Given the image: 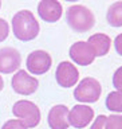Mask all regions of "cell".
<instances>
[{"label": "cell", "mask_w": 122, "mask_h": 129, "mask_svg": "<svg viewBox=\"0 0 122 129\" xmlns=\"http://www.w3.org/2000/svg\"><path fill=\"white\" fill-rule=\"evenodd\" d=\"M0 8H2V0H0Z\"/></svg>", "instance_id": "cell-24"}, {"label": "cell", "mask_w": 122, "mask_h": 129, "mask_svg": "<svg viewBox=\"0 0 122 129\" xmlns=\"http://www.w3.org/2000/svg\"><path fill=\"white\" fill-rule=\"evenodd\" d=\"M106 118H107V117H106V116H103V114L98 116V117L95 118V121L93 122V125H91V128H90V129H105Z\"/></svg>", "instance_id": "cell-20"}, {"label": "cell", "mask_w": 122, "mask_h": 129, "mask_svg": "<svg viewBox=\"0 0 122 129\" xmlns=\"http://www.w3.org/2000/svg\"><path fill=\"white\" fill-rule=\"evenodd\" d=\"M87 43L93 47L95 56H105L110 50L111 39L106 34H94L89 38Z\"/></svg>", "instance_id": "cell-13"}, {"label": "cell", "mask_w": 122, "mask_h": 129, "mask_svg": "<svg viewBox=\"0 0 122 129\" xmlns=\"http://www.w3.org/2000/svg\"><path fill=\"white\" fill-rule=\"evenodd\" d=\"M70 58L74 60L76 64L80 66H89L94 62L95 59V52L93 47L87 42H75L70 47Z\"/></svg>", "instance_id": "cell-9"}, {"label": "cell", "mask_w": 122, "mask_h": 129, "mask_svg": "<svg viewBox=\"0 0 122 129\" xmlns=\"http://www.w3.org/2000/svg\"><path fill=\"white\" fill-rule=\"evenodd\" d=\"M22 55L14 47H3L0 48V73L11 74L20 67Z\"/></svg>", "instance_id": "cell-8"}, {"label": "cell", "mask_w": 122, "mask_h": 129, "mask_svg": "<svg viewBox=\"0 0 122 129\" xmlns=\"http://www.w3.org/2000/svg\"><path fill=\"white\" fill-rule=\"evenodd\" d=\"M27 70L34 75H42L50 70L52 64V58L47 51L35 50L27 56Z\"/></svg>", "instance_id": "cell-5"}, {"label": "cell", "mask_w": 122, "mask_h": 129, "mask_svg": "<svg viewBox=\"0 0 122 129\" xmlns=\"http://www.w3.org/2000/svg\"><path fill=\"white\" fill-rule=\"evenodd\" d=\"M66 20L71 30L75 32H87L95 24V16L85 6H71L66 12Z\"/></svg>", "instance_id": "cell-2"}, {"label": "cell", "mask_w": 122, "mask_h": 129, "mask_svg": "<svg viewBox=\"0 0 122 129\" xmlns=\"http://www.w3.org/2000/svg\"><path fill=\"white\" fill-rule=\"evenodd\" d=\"M105 129H122V116L121 114H111L106 118Z\"/></svg>", "instance_id": "cell-16"}, {"label": "cell", "mask_w": 122, "mask_h": 129, "mask_svg": "<svg viewBox=\"0 0 122 129\" xmlns=\"http://www.w3.org/2000/svg\"><path fill=\"white\" fill-rule=\"evenodd\" d=\"M11 85H12L14 91H16L18 94L30 95V94H32V93H35L38 90L39 82L35 77L30 75L26 70H19L14 77H12Z\"/></svg>", "instance_id": "cell-6"}, {"label": "cell", "mask_w": 122, "mask_h": 129, "mask_svg": "<svg viewBox=\"0 0 122 129\" xmlns=\"http://www.w3.org/2000/svg\"><path fill=\"white\" fill-rule=\"evenodd\" d=\"M3 87H4V81H3V78H2V75H0V91L3 90Z\"/></svg>", "instance_id": "cell-22"}, {"label": "cell", "mask_w": 122, "mask_h": 129, "mask_svg": "<svg viewBox=\"0 0 122 129\" xmlns=\"http://www.w3.org/2000/svg\"><path fill=\"white\" fill-rule=\"evenodd\" d=\"M38 14L44 22L55 23L62 16L63 7L58 0H40L38 4Z\"/></svg>", "instance_id": "cell-11"}, {"label": "cell", "mask_w": 122, "mask_h": 129, "mask_svg": "<svg viewBox=\"0 0 122 129\" xmlns=\"http://www.w3.org/2000/svg\"><path fill=\"white\" fill-rule=\"evenodd\" d=\"M8 34H10V26H8V23L6 20L0 18V42L6 40Z\"/></svg>", "instance_id": "cell-19"}, {"label": "cell", "mask_w": 122, "mask_h": 129, "mask_svg": "<svg viewBox=\"0 0 122 129\" xmlns=\"http://www.w3.org/2000/svg\"><path fill=\"white\" fill-rule=\"evenodd\" d=\"M12 31L16 39L22 42H28L39 35L40 26L31 11L22 10L16 12L12 18Z\"/></svg>", "instance_id": "cell-1"}, {"label": "cell", "mask_w": 122, "mask_h": 129, "mask_svg": "<svg viewBox=\"0 0 122 129\" xmlns=\"http://www.w3.org/2000/svg\"><path fill=\"white\" fill-rule=\"evenodd\" d=\"M113 86H114L117 90L122 89V66L118 67L113 75Z\"/></svg>", "instance_id": "cell-18"}, {"label": "cell", "mask_w": 122, "mask_h": 129, "mask_svg": "<svg viewBox=\"0 0 122 129\" xmlns=\"http://www.w3.org/2000/svg\"><path fill=\"white\" fill-rule=\"evenodd\" d=\"M114 47H115L117 52H118L119 55H122V34L115 36V39H114Z\"/></svg>", "instance_id": "cell-21"}, {"label": "cell", "mask_w": 122, "mask_h": 129, "mask_svg": "<svg viewBox=\"0 0 122 129\" xmlns=\"http://www.w3.org/2000/svg\"><path fill=\"white\" fill-rule=\"evenodd\" d=\"M68 108L66 105H55L48 112L47 122L51 129H67L70 126L68 122Z\"/></svg>", "instance_id": "cell-12"}, {"label": "cell", "mask_w": 122, "mask_h": 129, "mask_svg": "<svg viewBox=\"0 0 122 129\" xmlns=\"http://www.w3.org/2000/svg\"><path fill=\"white\" fill-rule=\"evenodd\" d=\"M12 113L27 128H35L40 122V110L38 105H35L31 101L27 100L18 101L12 108Z\"/></svg>", "instance_id": "cell-3"}, {"label": "cell", "mask_w": 122, "mask_h": 129, "mask_svg": "<svg viewBox=\"0 0 122 129\" xmlns=\"http://www.w3.org/2000/svg\"><path fill=\"white\" fill-rule=\"evenodd\" d=\"M106 19L111 27H122V0L113 3L109 7Z\"/></svg>", "instance_id": "cell-14"}, {"label": "cell", "mask_w": 122, "mask_h": 129, "mask_svg": "<svg viewBox=\"0 0 122 129\" xmlns=\"http://www.w3.org/2000/svg\"><path fill=\"white\" fill-rule=\"evenodd\" d=\"M2 129H27L20 120H8L2 126Z\"/></svg>", "instance_id": "cell-17"}, {"label": "cell", "mask_w": 122, "mask_h": 129, "mask_svg": "<svg viewBox=\"0 0 122 129\" xmlns=\"http://www.w3.org/2000/svg\"><path fill=\"white\" fill-rule=\"evenodd\" d=\"M67 2H78V0H67Z\"/></svg>", "instance_id": "cell-23"}, {"label": "cell", "mask_w": 122, "mask_h": 129, "mask_svg": "<svg viewBox=\"0 0 122 129\" xmlns=\"http://www.w3.org/2000/svg\"><path fill=\"white\" fill-rule=\"evenodd\" d=\"M106 108L111 112L122 113V89L109 93L106 97Z\"/></svg>", "instance_id": "cell-15"}, {"label": "cell", "mask_w": 122, "mask_h": 129, "mask_svg": "<svg viewBox=\"0 0 122 129\" xmlns=\"http://www.w3.org/2000/svg\"><path fill=\"white\" fill-rule=\"evenodd\" d=\"M93 118H94V110L87 105H75L68 112V122L78 129L87 126Z\"/></svg>", "instance_id": "cell-10"}, {"label": "cell", "mask_w": 122, "mask_h": 129, "mask_svg": "<svg viewBox=\"0 0 122 129\" xmlns=\"http://www.w3.org/2000/svg\"><path fill=\"white\" fill-rule=\"evenodd\" d=\"M102 93V86L95 78L86 77L78 83L74 90V98L79 102L93 104L97 102Z\"/></svg>", "instance_id": "cell-4"}, {"label": "cell", "mask_w": 122, "mask_h": 129, "mask_svg": "<svg viewBox=\"0 0 122 129\" xmlns=\"http://www.w3.org/2000/svg\"><path fill=\"white\" fill-rule=\"evenodd\" d=\"M55 78L59 86L62 87H71L78 83L79 79V71L71 62L63 60L58 64L55 71Z\"/></svg>", "instance_id": "cell-7"}]
</instances>
